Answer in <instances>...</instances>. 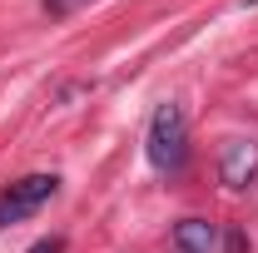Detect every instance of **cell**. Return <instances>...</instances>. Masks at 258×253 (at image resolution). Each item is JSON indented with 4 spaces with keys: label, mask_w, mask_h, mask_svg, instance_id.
<instances>
[{
    "label": "cell",
    "mask_w": 258,
    "mask_h": 253,
    "mask_svg": "<svg viewBox=\"0 0 258 253\" xmlns=\"http://www.w3.org/2000/svg\"><path fill=\"white\" fill-rule=\"evenodd\" d=\"M144 154L159 174H179L189 159V119L174 99H164L159 109L149 114V134H144Z\"/></svg>",
    "instance_id": "obj_1"
},
{
    "label": "cell",
    "mask_w": 258,
    "mask_h": 253,
    "mask_svg": "<svg viewBox=\"0 0 258 253\" xmlns=\"http://www.w3.org/2000/svg\"><path fill=\"white\" fill-rule=\"evenodd\" d=\"M55 194H60V174H25V179H15L10 189H0V233H5L10 223L35 219Z\"/></svg>",
    "instance_id": "obj_2"
},
{
    "label": "cell",
    "mask_w": 258,
    "mask_h": 253,
    "mask_svg": "<svg viewBox=\"0 0 258 253\" xmlns=\"http://www.w3.org/2000/svg\"><path fill=\"white\" fill-rule=\"evenodd\" d=\"M219 179H224V189H248L258 179V144L253 139H228L224 154H219Z\"/></svg>",
    "instance_id": "obj_3"
},
{
    "label": "cell",
    "mask_w": 258,
    "mask_h": 253,
    "mask_svg": "<svg viewBox=\"0 0 258 253\" xmlns=\"http://www.w3.org/2000/svg\"><path fill=\"white\" fill-rule=\"evenodd\" d=\"M219 248V228L209 219H179L174 223V253H214Z\"/></svg>",
    "instance_id": "obj_4"
},
{
    "label": "cell",
    "mask_w": 258,
    "mask_h": 253,
    "mask_svg": "<svg viewBox=\"0 0 258 253\" xmlns=\"http://www.w3.org/2000/svg\"><path fill=\"white\" fill-rule=\"evenodd\" d=\"M60 248H64L60 238H40V243H35V248H30V253H60Z\"/></svg>",
    "instance_id": "obj_5"
},
{
    "label": "cell",
    "mask_w": 258,
    "mask_h": 253,
    "mask_svg": "<svg viewBox=\"0 0 258 253\" xmlns=\"http://www.w3.org/2000/svg\"><path fill=\"white\" fill-rule=\"evenodd\" d=\"M55 10H70V5H85V0H50Z\"/></svg>",
    "instance_id": "obj_6"
},
{
    "label": "cell",
    "mask_w": 258,
    "mask_h": 253,
    "mask_svg": "<svg viewBox=\"0 0 258 253\" xmlns=\"http://www.w3.org/2000/svg\"><path fill=\"white\" fill-rule=\"evenodd\" d=\"M248 5H258V0H248Z\"/></svg>",
    "instance_id": "obj_7"
}]
</instances>
